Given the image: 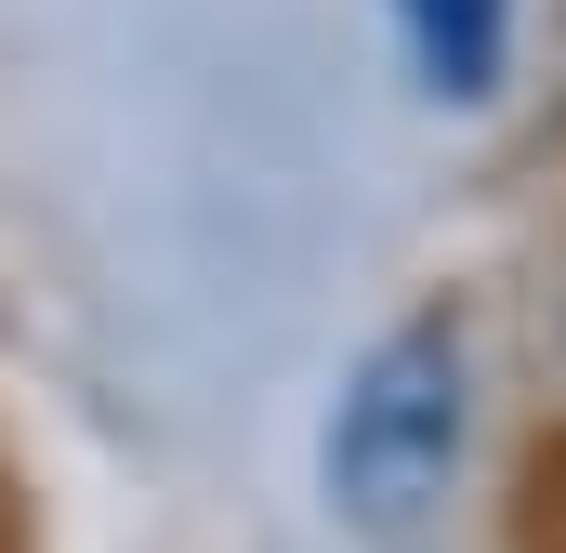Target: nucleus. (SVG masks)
Listing matches in <instances>:
<instances>
[{
    "label": "nucleus",
    "mask_w": 566,
    "mask_h": 553,
    "mask_svg": "<svg viewBox=\"0 0 566 553\" xmlns=\"http://www.w3.org/2000/svg\"><path fill=\"white\" fill-rule=\"evenodd\" d=\"M461 435H474V396H461V330L448 316H409L382 330L343 396H329V435H316V474H329V514L343 528H422L461 474Z\"/></svg>",
    "instance_id": "1"
},
{
    "label": "nucleus",
    "mask_w": 566,
    "mask_h": 553,
    "mask_svg": "<svg viewBox=\"0 0 566 553\" xmlns=\"http://www.w3.org/2000/svg\"><path fill=\"white\" fill-rule=\"evenodd\" d=\"M396 27H409V66H422L434 106H488V93H501L514 0H396Z\"/></svg>",
    "instance_id": "2"
}]
</instances>
